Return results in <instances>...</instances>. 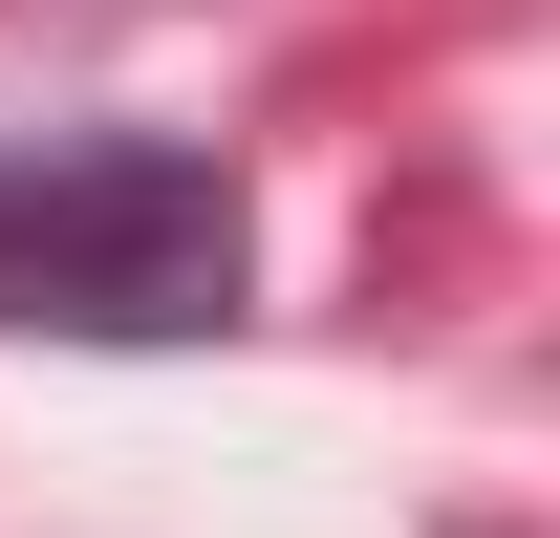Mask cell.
<instances>
[{"mask_svg": "<svg viewBox=\"0 0 560 538\" xmlns=\"http://www.w3.org/2000/svg\"><path fill=\"white\" fill-rule=\"evenodd\" d=\"M0 324H86V344H173L237 324V173L215 151H0Z\"/></svg>", "mask_w": 560, "mask_h": 538, "instance_id": "cell-1", "label": "cell"}]
</instances>
